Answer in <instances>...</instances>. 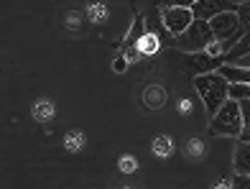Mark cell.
Listing matches in <instances>:
<instances>
[{
  "label": "cell",
  "mask_w": 250,
  "mask_h": 189,
  "mask_svg": "<svg viewBox=\"0 0 250 189\" xmlns=\"http://www.w3.org/2000/svg\"><path fill=\"white\" fill-rule=\"evenodd\" d=\"M194 90L199 92L204 110H207V115L212 118L227 103V97H230V80H227L225 74H220L217 69L204 72V74H194Z\"/></svg>",
  "instance_id": "cell-1"
},
{
  "label": "cell",
  "mask_w": 250,
  "mask_h": 189,
  "mask_svg": "<svg viewBox=\"0 0 250 189\" xmlns=\"http://www.w3.org/2000/svg\"><path fill=\"white\" fill-rule=\"evenodd\" d=\"M209 133H212V136L240 138V133H243V110H240V100L227 97V103L209 118Z\"/></svg>",
  "instance_id": "cell-2"
},
{
  "label": "cell",
  "mask_w": 250,
  "mask_h": 189,
  "mask_svg": "<svg viewBox=\"0 0 250 189\" xmlns=\"http://www.w3.org/2000/svg\"><path fill=\"white\" fill-rule=\"evenodd\" d=\"M214 41V33H212V26L209 21L204 18H194L187 31H181L179 36H174V49L184 51V54H191V51H207V46Z\"/></svg>",
  "instance_id": "cell-3"
},
{
  "label": "cell",
  "mask_w": 250,
  "mask_h": 189,
  "mask_svg": "<svg viewBox=\"0 0 250 189\" xmlns=\"http://www.w3.org/2000/svg\"><path fill=\"white\" fill-rule=\"evenodd\" d=\"M161 18H164V28L168 33H174V36H179L181 31H187L194 23V10L184 8V5H166L161 10Z\"/></svg>",
  "instance_id": "cell-4"
},
{
  "label": "cell",
  "mask_w": 250,
  "mask_h": 189,
  "mask_svg": "<svg viewBox=\"0 0 250 189\" xmlns=\"http://www.w3.org/2000/svg\"><path fill=\"white\" fill-rule=\"evenodd\" d=\"M184 66L191 72V74H204V72H214L222 66V59L220 57H212L207 51H191L184 57Z\"/></svg>",
  "instance_id": "cell-5"
},
{
  "label": "cell",
  "mask_w": 250,
  "mask_h": 189,
  "mask_svg": "<svg viewBox=\"0 0 250 189\" xmlns=\"http://www.w3.org/2000/svg\"><path fill=\"white\" fill-rule=\"evenodd\" d=\"M235 8L237 5L232 3V0H197V3L191 5L194 18H204V21L220 16V13H225V10H235Z\"/></svg>",
  "instance_id": "cell-6"
},
{
  "label": "cell",
  "mask_w": 250,
  "mask_h": 189,
  "mask_svg": "<svg viewBox=\"0 0 250 189\" xmlns=\"http://www.w3.org/2000/svg\"><path fill=\"white\" fill-rule=\"evenodd\" d=\"M235 171L237 174H250V141H240L235 146Z\"/></svg>",
  "instance_id": "cell-7"
},
{
  "label": "cell",
  "mask_w": 250,
  "mask_h": 189,
  "mask_svg": "<svg viewBox=\"0 0 250 189\" xmlns=\"http://www.w3.org/2000/svg\"><path fill=\"white\" fill-rule=\"evenodd\" d=\"M245 54H250V31H245L243 36H240V41H237L235 46L225 54V57H222V64H235L237 59H243Z\"/></svg>",
  "instance_id": "cell-8"
},
{
  "label": "cell",
  "mask_w": 250,
  "mask_h": 189,
  "mask_svg": "<svg viewBox=\"0 0 250 189\" xmlns=\"http://www.w3.org/2000/svg\"><path fill=\"white\" fill-rule=\"evenodd\" d=\"M135 49H138L141 54H146V57H151V54H156L158 51V39L153 36L151 31H146L143 36L135 41Z\"/></svg>",
  "instance_id": "cell-9"
},
{
  "label": "cell",
  "mask_w": 250,
  "mask_h": 189,
  "mask_svg": "<svg viewBox=\"0 0 250 189\" xmlns=\"http://www.w3.org/2000/svg\"><path fill=\"white\" fill-rule=\"evenodd\" d=\"M240 110H243V133L237 141H250V100H240Z\"/></svg>",
  "instance_id": "cell-10"
},
{
  "label": "cell",
  "mask_w": 250,
  "mask_h": 189,
  "mask_svg": "<svg viewBox=\"0 0 250 189\" xmlns=\"http://www.w3.org/2000/svg\"><path fill=\"white\" fill-rule=\"evenodd\" d=\"M33 118H39V120H49L54 118V105L46 103V100H41V103H36V110H33Z\"/></svg>",
  "instance_id": "cell-11"
},
{
  "label": "cell",
  "mask_w": 250,
  "mask_h": 189,
  "mask_svg": "<svg viewBox=\"0 0 250 189\" xmlns=\"http://www.w3.org/2000/svg\"><path fill=\"white\" fill-rule=\"evenodd\" d=\"M235 13H237V18H240L243 28L250 31V0H248V3H240V5H237V8H235Z\"/></svg>",
  "instance_id": "cell-12"
},
{
  "label": "cell",
  "mask_w": 250,
  "mask_h": 189,
  "mask_svg": "<svg viewBox=\"0 0 250 189\" xmlns=\"http://www.w3.org/2000/svg\"><path fill=\"white\" fill-rule=\"evenodd\" d=\"M156 3L161 5V8H166V5H184V8H191L197 0H156Z\"/></svg>",
  "instance_id": "cell-13"
},
{
  "label": "cell",
  "mask_w": 250,
  "mask_h": 189,
  "mask_svg": "<svg viewBox=\"0 0 250 189\" xmlns=\"http://www.w3.org/2000/svg\"><path fill=\"white\" fill-rule=\"evenodd\" d=\"M153 148H158V151H156L158 156H166V153H168V141H166V138H156V141H153Z\"/></svg>",
  "instance_id": "cell-14"
},
{
  "label": "cell",
  "mask_w": 250,
  "mask_h": 189,
  "mask_svg": "<svg viewBox=\"0 0 250 189\" xmlns=\"http://www.w3.org/2000/svg\"><path fill=\"white\" fill-rule=\"evenodd\" d=\"M232 187H250V174H237V171H235Z\"/></svg>",
  "instance_id": "cell-15"
},
{
  "label": "cell",
  "mask_w": 250,
  "mask_h": 189,
  "mask_svg": "<svg viewBox=\"0 0 250 189\" xmlns=\"http://www.w3.org/2000/svg\"><path fill=\"white\" fill-rule=\"evenodd\" d=\"M125 66H128V59L120 57V59H115V64H112V69H115V72H125Z\"/></svg>",
  "instance_id": "cell-16"
},
{
  "label": "cell",
  "mask_w": 250,
  "mask_h": 189,
  "mask_svg": "<svg viewBox=\"0 0 250 189\" xmlns=\"http://www.w3.org/2000/svg\"><path fill=\"white\" fill-rule=\"evenodd\" d=\"M235 64H240V66H248V69H250V54H245V57H243V59H237Z\"/></svg>",
  "instance_id": "cell-17"
},
{
  "label": "cell",
  "mask_w": 250,
  "mask_h": 189,
  "mask_svg": "<svg viewBox=\"0 0 250 189\" xmlns=\"http://www.w3.org/2000/svg\"><path fill=\"white\" fill-rule=\"evenodd\" d=\"M123 169H135V161H130V159H123Z\"/></svg>",
  "instance_id": "cell-18"
},
{
  "label": "cell",
  "mask_w": 250,
  "mask_h": 189,
  "mask_svg": "<svg viewBox=\"0 0 250 189\" xmlns=\"http://www.w3.org/2000/svg\"><path fill=\"white\" fill-rule=\"evenodd\" d=\"M232 3H235V5H240V3H248V0H232Z\"/></svg>",
  "instance_id": "cell-19"
}]
</instances>
